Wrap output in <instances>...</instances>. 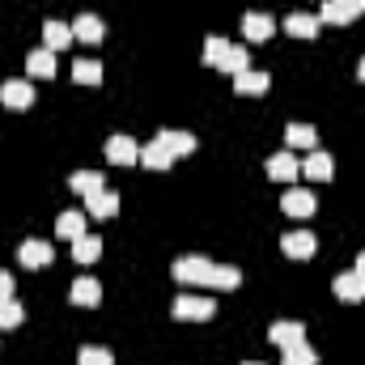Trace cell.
I'll return each instance as SVG.
<instances>
[{
	"label": "cell",
	"mask_w": 365,
	"mask_h": 365,
	"mask_svg": "<svg viewBox=\"0 0 365 365\" xmlns=\"http://www.w3.org/2000/svg\"><path fill=\"white\" fill-rule=\"evenodd\" d=\"M170 272H175L179 284H208V289H221V293H234L242 284V272L234 264H212V259H200V255L179 259Z\"/></svg>",
	"instance_id": "1"
},
{
	"label": "cell",
	"mask_w": 365,
	"mask_h": 365,
	"mask_svg": "<svg viewBox=\"0 0 365 365\" xmlns=\"http://www.w3.org/2000/svg\"><path fill=\"white\" fill-rule=\"evenodd\" d=\"M170 314L182 319V323H204V319L217 314V302L212 297H195V293H179L175 306H170Z\"/></svg>",
	"instance_id": "2"
},
{
	"label": "cell",
	"mask_w": 365,
	"mask_h": 365,
	"mask_svg": "<svg viewBox=\"0 0 365 365\" xmlns=\"http://www.w3.org/2000/svg\"><path fill=\"white\" fill-rule=\"evenodd\" d=\"M365 13V0H323L319 9V21L323 26H349Z\"/></svg>",
	"instance_id": "3"
},
{
	"label": "cell",
	"mask_w": 365,
	"mask_h": 365,
	"mask_svg": "<svg viewBox=\"0 0 365 365\" xmlns=\"http://www.w3.org/2000/svg\"><path fill=\"white\" fill-rule=\"evenodd\" d=\"M280 212H284V217L306 221V217H314V195H310L306 187H289V191L280 195Z\"/></svg>",
	"instance_id": "4"
},
{
	"label": "cell",
	"mask_w": 365,
	"mask_h": 365,
	"mask_svg": "<svg viewBox=\"0 0 365 365\" xmlns=\"http://www.w3.org/2000/svg\"><path fill=\"white\" fill-rule=\"evenodd\" d=\"M217 73H230V77H238V73H247L251 68V47H238V43H225V51L217 56V64H212Z\"/></svg>",
	"instance_id": "5"
},
{
	"label": "cell",
	"mask_w": 365,
	"mask_h": 365,
	"mask_svg": "<svg viewBox=\"0 0 365 365\" xmlns=\"http://www.w3.org/2000/svg\"><path fill=\"white\" fill-rule=\"evenodd\" d=\"M268 340H272L276 349L302 344V340H306V323H297V319H276L272 327H268Z\"/></svg>",
	"instance_id": "6"
},
{
	"label": "cell",
	"mask_w": 365,
	"mask_h": 365,
	"mask_svg": "<svg viewBox=\"0 0 365 365\" xmlns=\"http://www.w3.org/2000/svg\"><path fill=\"white\" fill-rule=\"evenodd\" d=\"M106 162H115V166H136V162H140V145H136L132 136H110V140H106Z\"/></svg>",
	"instance_id": "7"
},
{
	"label": "cell",
	"mask_w": 365,
	"mask_h": 365,
	"mask_svg": "<svg viewBox=\"0 0 365 365\" xmlns=\"http://www.w3.org/2000/svg\"><path fill=\"white\" fill-rule=\"evenodd\" d=\"M17 259H21V268H47V264L56 259V251H51V242H43V238H26L21 251H17Z\"/></svg>",
	"instance_id": "8"
},
{
	"label": "cell",
	"mask_w": 365,
	"mask_h": 365,
	"mask_svg": "<svg viewBox=\"0 0 365 365\" xmlns=\"http://www.w3.org/2000/svg\"><path fill=\"white\" fill-rule=\"evenodd\" d=\"M331 293L340 297V302H365V276L353 268V272H340L331 280Z\"/></svg>",
	"instance_id": "9"
},
{
	"label": "cell",
	"mask_w": 365,
	"mask_h": 365,
	"mask_svg": "<svg viewBox=\"0 0 365 365\" xmlns=\"http://www.w3.org/2000/svg\"><path fill=\"white\" fill-rule=\"evenodd\" d=\"M297 175H302V162H297L289 149H280V153L268 158V179H272V182H293Z\"/></svg>",
	"instance_id": "10"
},
{
	"label": "cell",
	"mask_w": 365,
	"mask_h": 365,
	"mask_svg": "<svg viewBox=\"0 0 365 365\" xmlns=\"http://www.w3.org/2000/svg\"><path fill=\"white\" fill-rule=\"evenodd\" d=\"M26 73H30L34 81H51V77H56V51H51V47H34V51L26 56Z\"/></svg>",
	"instance_id": "11"
},
{
	"label": "cell",
	"mask_w": 365,
	"mask_h": 365,
	"mask_svg": "<svg viewBox=\"0 0 365 365\" xmlns=\"http://www.w3.org/2000/svg\"><path fill=\"white\" fill-rule=\"evenodd\" d=\"M314 247H319V242H314V234H310V230H293V234H284V238H280V251H284L289 259H310V255H314Z\"/></svg>",
	"instance_id": "12"
},
{
	"label": "cell",
	"mask_w": 365,
	"mask_h": 365,
	"mask_svg": "<svg viewBox=\"0 0 365 365\" xmlns=\"http://www.w3.org/2000/svg\"><path fill=\"white\" fill-rule=\"evenodd\" d=\"M0 102L9 110H26V106H34V86L30 81H4L0 86Z\"/></svg>",
	"instance_id": "13"
},
{
	"label": "cell",
	"mask_w": 365,
	"mask_h": 365,
	"mask_svg": "<svg viewBox=\"0 0 365 365\" xmlns=\"http://www.w3.org/2000/svg\"><path fill=\"white\" fill-rule=\"evenodd\" d=\"M302 175L314 182H331L336 175V162H331V153H323V149H310V158L302 162Z\"/></svg>",
	"instance_id": "14"
},
{
	"label": "cell",
	"mask_w": 365,
	"mask_h": 365,
	"mask_svg": "<svg viewBox=\"0 0 365 365\" xmlns=\"http://www.w3.org/2000/svg\"><path fill=\"white\" fill-rule=\"evenodd\" d=\"M242 34H247V43H268L276 34V21L268 13H247L242 17Z\"/></svg>",
	"instance_id": "15"
},
{
	"label": "cell",
	"mask_w": 365,
	"mask_h": 365,
	"mask_svg": "<svg viewBox=\"0 0 365 365\" xmlns=\"http://www.w3.org/2000/svg\"><path fill=\"white\" fill-rule=\"evenodd\" d=\"M115 212H119V195L115 191H98V195L86 200V217H93V221H110Z\"/></svg>",
	"instance_id": "16"
},
{
	"label": "cell",
	"mask_w": 365,
	"mask_h": 365,
	"mask_svg": "<svg viewBox=\"0 0 365 365\" xmlns=\"http://www.w3.org/2000/svg\"><path fill=\"white\" fill-rule=\"evenodd\" d=\"M319 13H289L284 17V34H293V38H314L319 34Z\"/></svg>",
	"instance_id": "17"
},
{
	"label": "cell",
	"mask_w": 365,
	"mask_h": 365,
	"mask_svg": "<svg viewBox=\"0 0 365 365\" xmlns=\"http://www.w3.org/2000/svg\"><path fill=\"white\" fill-rule=\"evenodd\" d=\"M140 166H149V170H170V166H175V153L153 136V140L140 149Z\"/></svg>",
	"instance_id": "18"
},
{
	"label": "cell",
	"mask_w": 365,
	"mask_h": 365,
	"mask_svg": "<svg viewBox=\"0 0 365 365\" xmlns=\"http://www.w3.org/2000/svg\"><path fill=\"white\" fill-rule=\"evenodd\" d=\"M68 297H73V306H98L102 302V284L93 276H77L73 289H68Z\"/></svg>",
	"instance_id": "19"
},
{
	"label": "cell",
	"mask_w": 365,
	"mask_h": 365,
	"mask_svg": "<svg viewBox=\"0 0 365 365\" xmlns=\"http://www.w3.org/2000/svg\"><path fill=\"white\" fill-rule=\"evenodd\" d=\"M102 34H106V26H102V17L98 13H81L77 21H73V38H81V43H102Z\"/></svg>",
	"instance_id": "20"
},
{
	"label": "cell",
	"mask_w": 365,
	"mask_h": 365,
	"mask_svg": "<svg viewBox=\"0 0 365 365\" xmlns=\"http://www.w3.org/2000/svg\"><path fill=\"white\" fill-rule=\"evenodd\" d=\"M268 86H272V77L268 73H259V68H247V73H238L234 77V93H268Z\"/></svg>",
	"instance_id": "21"
},
{
	"label": "cell",
	"mask_w": 365,
	"mask_h": 365,
	"mask_svg": "<svg viewBox=\"0 0 365 365\" xmlns=\"http://www.w3.org/2000/svg\"><path fill=\"white\" fill-rule=\"evenodd\" d=\"M158 140L175 153V158H187V153H195V136L191 132H175V128H162L158 132Z\"/></svg>",
	"instance_id": "22"
},
{
	"label": "cell",
	"mask_w": 365,
	"mask_h": 365,
	"mask_svg": "<svg viewBox=\"0 0 365 365\" xmlns=\"http://www.w3.org/2000/svg\"><path fill=\"white\" fill-rule=\"evenodd\" d=\"M102 182H106V179H102L98 170H77V175L68 179V187H73L77 195H86V200H90V195H98V191H106Z\"/></svg>",
	"instance_id": "23"
},
{
	"label": "cell",
	"mask_w": 365,
	"mask_h": 365,
	"mask_svg": "<svg viewBox=\"0 0 365 365\" xmlns=\"http://www.w3.org/2000/svg\"><path fill=\"white\" fill-rule=\"evenodd\" d=\"M68 43H73V26H64V21H47V26H43V47L60 51V47H68Z\"/></svg>",
	"instance_id": "24"
},
{
	"label": "cell",
	"mask_w": 365,
	"mask_h": 365,
	"mask_svg": "<svg viewBox=\"0 0 365 365\" xmlns=\"http://www.w3.org/2000/svg\"><path fill=\"white\" fill-rule=\"evenodd\" d=\"M284 145H289V149H319V132L306 128V123H293V128L284 132Z\"/></svg>",
	"instance_id": "25"
},
{
	"label": "cell",
	"mask_w": 365,
	"mask_h": 365,
	"mask_svg": "<svg viewBox=\"0 0 365 365\" xmlns=\"http://www.w3.org/2000/svg\"><path fill=\"white\" fill-rule=\"evenodd\" d=\"M56 234L68 238V242H77V238L86 234V217H81V212H60V217H56Z\"/></svg>",
	"instance_id": "26"
},
{
	"label": "cell",
	"mask_w": 365,
	"mask_h": 365,
	"mask_svg": "<svg viewBox=\"0 0 365 365\" xmlns=\"http://www.w3.org/2000/svg\"><path fill=\"white\" fill-rule=\"evenodd\" d=\"M102 255V238H93V234H81L77 242H73V259L77 264H93Z\"/></svg>",
	"instance_id": "27"
},
{
	"label": "cell",
	"mask_w": 365,
	"mask_h": 365,
	"mask_svg": "<svg viewBox=\"0 0 365 365\" xmlns=\"http://www.w3.org/2000/svg\"><path fill=\"white\" fill-rule=\"evenodd\" d=\"M280 361L284 365H319V353L302 340V344H289V349H280Z\"/></svg>",
	"instance_id": "28"
},
{
	"label": "cell",
	"mask_w": 365,
	"mask_h": 365,
	"mask_svg": "<svg viewBox=\"0 0 365 365\" xmlns=\"http://www.w3.org/2000/svg\"><path fill=\"white\" fill-rule=\"evenodd\" d=\"M21 319H26V310H21V302H17V297L0 302V331H13V327H21Z\"/></svg>",
	"instance_id": "29"
},
{
	"label": "cell",
	"mask_w": 365,
	"mask_h": 365,
	"mask_svg": "<svg viewBox=\"0 0 365 365\" xmlns=\"http://www.w3.org/2000/svg\"><path fill=\"white\" fill-rule=\"evenodd\" d=\"M73 77H77L81 86H102V64H98V60H77V64H73Z\"/></svg>",
	"instance_id": "30"
},
{
	"label": "cell",
	"mask_w": 365,
	"mask_h": 365,
	"mask_svg": "<svg viewBox=\"0 0 365 365\" xmlns=\"http://www.w3.org/2000/svg\"><path fill=\"white\" fill-rule=\"evenodd\" d=\"M77 365H115V353H106V349H98V344H86V349L77 353Z\"/></svg>",
	"instance_id": "31"
},
{
	"label": "cell",
	"mask_w": 365,
	"mask_h": 365,
	"mask_svg": "<svg viewBox=\"0 0 365 365\" xmlns=\"http://www.w3.org/2000/svg\"><path fill=\"white\" fill-rule=\"evenodd\" d=\"M225 43H230V38H217V34H212V38H204V64H208V68L217 64V56L225 51Z\"/></svg>",
	"instance_id": "32"
},
{
	"label": "cell",
	"mask_w": 365,
	"mask_h": 365,
	"mask_svg": "<svg viewBox=\"0 0 365 365\" xmlns=\"http://www.w3.org/2000/svg\"><path fill=\"white\" fill-rule=\"evenodd\" d=\"M9 297H13V276L0 268V302H9Z\"/></svg>",
	"instance_id": "33"
},
{
	"label": "cell",
	"mask_w": 365,
	"mask_h": 365,
	"mask_svg": "<svg viewBox=\"0 0 365 365\" xmlns=\"http://www.w3.org/2000/svg\"><path fill=\"white\" fill-rule=\"evenodd\" d=\"M357 272L365 276V251H361V255H357Z\"/></svg>",
	"instance_id": "34"
},
{
	"label": "cell",
	"mask_w": 365,
	"mask_h": 365,
	"mask_svg": "<svg viewBox=\"0 0 365 365\" xmlns=\"http://www.w3.org/2000/svg\"><path fill=\"white\" fill-rule=\"evenodd\" d=\"M357 81H365V60L357 64Z\"/></svg>",
	"instance_id": "35"
},
{
	"label": "cell",
	"mask_w": 365,
	"mask_h": 365,
	"mask_svg": "<svg viewBox=\"0 0 365 365\" xmlns=\"http://www.w3.org/2000/svg\"><path fill=\"white\" fill-rule=\"evenodd\" d=\"M242 365H264V361H242Z\"/></svg>",
	"instance_id": "36"
}]
</instances>
